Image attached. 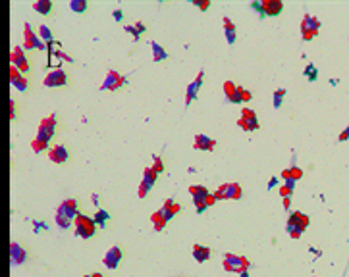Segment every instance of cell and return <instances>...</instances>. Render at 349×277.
Instances as JSON below:
<instances>
[{"label": "cell", "mask_w": 349, "mask_h": 277, "mask_svg": "<svg viewBox=\"0 0 349 277\" xmlns=\"http://www.w3.org/2000/svg\"><path fill=\"white\" fill-rule=\"evenodd\" d=\"M54 131H56V116L50 114L47 118L41 120L39 124V131H37V137L31 140V148L33 152H43L49 148L50 144V138L54 137Z\"/></svg>", "instance_id": "1"}, {"label": "cell", "mask_w": 349, "mask_h": 277, "mask_svg": "<svg viewBox=\"0 0 349 277\" xmlns=\"http://www.w3.org/2000/svg\"><path fill=\"white\" fill-rule=\"evenodd\" d=\"M180 210H182V206L176 204L174 198H168V200L162 204V208H158L154 214L150 216V222H152V226H154V231H162L164 227L168 226V222H170L174 216L180 214Z\"/></svg>", "instance_id": "2"}, {"label": "cell", "mask_w": 349, "mask_h": 277, "mask_svg": "<svg viewBox=\"0 0 349 277\" xmlns=\"http://www.w3.org/2000/svg\"><path fill=\"white\" fill-rule=\"evenodd\" d=\"M189 194L193 196V204H195L199 214H203L207 208H211L212 204L216 202V196L212 192H209V189L203 187V185H191L189 187Z\"/></svg>", "instance_id": "3"}, {"label": "cell", "mask_w": 349, "mask_h": 277, "mask_svg": "<svg viewBox=\"0 0 349 277\" xmlns=\"http://www.w3.org/2000/svg\"><path fill=\"white\" fill-rule=\"evenodd\" d=\"M307 227H309V216L307 214H303V212H291L289 214L286 231L291 239H299L301 235L307 231Z\"/></svg>", "instance_id": "4"}, {"label": "cell", "mask_w": 349, "mask_h": 277, "mask_svg": "<svg viewBox=\"0 0 349 277\" xmlns=\"http://www.w3.org/2000/svg\"><path fill=\"white\" fill-rule=\"evenodd\" d=\"M224 96L228 102H232V104H241V102H249L253 98V94H251L247 88L239 87L236 85L234 81H226L224 83Z\"/></svg>", "instance_id": "5"}, {"label": "cell", "mask_w": 349, "mask_h": 277, "mask_svg": "<svg viewBox=\"0 0 349 277\" xmlns=\"http://www.w3.org/2000/svg\"><path fill=\"white\" fill-rule=\"evenodd\" d=\"M222 264H224V270L226 272H230V274H243V272H247L251 268V262L245 258V256H239V254H232V252H228L224 254V260H222Z\"/></svg>", "instance_id": "6"}, {"label": "cell", "mask_w": 349, "mask_h": 277, "mask_svg": "<svg viewBox=\"0 0 349 277\" xmlns=\"http://www.w3.org/2000/svg\"><path fill=\"white\" fill-rule=\"evenodd\" d=\"M74 227H75V235L81 237V239H91V237L97 233V224H95V220L83 214H79L75 218Z\"/></svg>", "instance_id": "7"}, {"label": "cell", "mask_w": 349, "mask_h": 277, "mask_svg": "<svg viewBox=\"0 0 349 277\" xmlns=\"http://www.w3.org/2000/svg\"><path fill=\"white\" fill-rule=\"evenodd\" d=\"M216 200H239L243 196V189L239 183H224L214 192Z\"/></svg>", "instance_id": "8"}, {"label": "cell", "mask_w": 349, "mask_h": 277, "mask_svg": "<svg viewBox=\"0 0 349 277\" xmlns=\"http://www.w3.org/2000/svg\"><path fill=\"white\" fill-rule=\"evenodd\" d=\"M318 29H320V20L307 14L301 22V37H303V40H312L318 35Z\"/></svg>", "instance_id": "9"}, {"label": "cell", "mask_w": 349, "mask_h": 277, "mask_svg": "<svg viewBox=\"0 0 349 277\" xmlns=\"http://www.w3.org/2000/svg\"><path fill=\"white\" fill-rule=\"evenodd\" d=\"M156 177H158V172L150 166V168H145V172H143V179H141V183H139V198H145L147 194L150 192V189L154 187V183H156Z\"/></svg>", "instance_id": "10"}, {"label": "cell", "mask_w": 349, "mask_h": 277, "mask_svg": "<svg viewBox=\"0 0 349 277\" xmlns=\"http://www.w3.org/2000/svg\"><path fill=\"white\" fill-rule=\"evenodd\" d=\"M237 126L241 127L243 131H257L261 127V124H259L257 114L253 112L251 108H243V112H241L239 120H237Z\"/></svg>", "instance_id": "11"}, {"label": "cell", "mask_w": 349, "mask_h": 277, "mask_svg": "<svg viewBox=\"0 0 349 277\" xmlns=\"http://www.w3.org/2000/svg\"><path fill=\"white\" fill-rule=\"evenodd\" d=\"M24 48H27V50H35V48L43 50V48H47L45 42L39 38V35H35L31 24H25L24 26Z\"/></svg>", "instance_id": "12"}, {"label": "cell", "mask_w": 349, "mask_h": 277, "mask_svg": "<svg viewBox=\"0 0 349 277\" xmlns=\"http://www.w3.org/2000/svg\"><path fill=\"white\" fill-rule=\"evenodd\" d=\"M125 83H127V79L122 74H118L116 70H108V74L104 77V83L100 85V90H118L120 87H124Z\"/></svg>", "instance_id": "13"}, {"label": "cell", "mask_w": 349, "mask_h": 277, "mask_svg": "<svg viewBox=\"0 0 349 277\" xmlns=\"http://www.w3.org/2000/svg\"><path fill=\"white\" fill-rule=\"evenodd\" d=\"M66 83H68V76H66L64 70H52V72H49L47 77H45V87H49V88L64 87Z\"/></svg>", "instance_id": "14"}, {"label": "cell", "mask_w": 349, "mask_h": 277, "mask_svg": "<svg viewBox=\"0 0 349 277\" xmlns=\"http://www.w3.org/2000/svg\"><path fill=\"white\" fill-rule=\"evenodd\" d=\"M10 62H12L14 68H18L22 74H27V72H29V62H27V58H25L24 48H22V46H14L12 48Z\"/></svg>", "instance_id": "15"}, {"label": "cell", "mask_w": 349, "mask_h": 277, "mask_svg": "<svg viewBox=\"0 0 349 277\" xmlns=\"http://www.w3.org/2000/svg\"><path fill=\"white\" fill-rule=\"evenodd\" d=\"M203 77H205V72L201 70L199 74H197V77L187 85V90H186V106H189L191 102L197 98V92H199V88L201 85H203Z\"/></svg>", "instance_id": "16"}, {"label": "cell", "mask_w": 349, "mask_h": 277, "mask_svg": "<svg viewBox=\"0 0 349 277\" xmlns=\"http://www.w3.org/2000/svg\"><path fill=\"white\" fill-rule=\"evenodd\" d=\"M193 148H195V150H203V152H212L214 148H216V140H214V138H211L209 135H203V133H199V135H195Z\"/></svg>", "instance_id": "17"}, {"label": "cell", "mask_w": 349, "mask_h": 277, "mask_svg": "<svg viewBox=\"0 0 349 277\" xmlns=\"http://www.w3.org/2000/svg\"><path fill=\"white\" fill-rule=\"evenodd\" d=\"M120 260H122V248H120V246L108 248V252H106L104 258H102V262H104V266H106L108 270H116V268L120 266Z\"/></svg>", "instance_id": "18"}, {"label": "cell", "mask_w": 349, "mask_h": 277, "mask_svg": "<svg viewBox=\"0 0 349 277\" xmlns=\"http://www.w3.org/2000/svg\"><path fill=\"white\" fill-rule=\"evenodd\" d=\"M284 10V2L282 0H264L262 2V18L270 16V18H276L280 16Z\"/></svg>", "instance_id": "19"}, {"label": "cell", "mask_w": 349, "mask_h": 277, "mask_svg": "<svg viewBox=\"0 0 349 277\" xmlns=\"http://www.w3.org/2000/svg\"><path fill=\"white\" fill-rule=\"evenodd\" d=\"M10 83H12L14 87L18 88L20 92H25L27 87H29V83H27V77H24V74L18 70V68H10Z\"/></svg>", "instance_id": "20"}, {"label": "cell", "mask_w": 349, "mask_h": 277, "mask_svg": "<svg viewBox=\"0 0 349 277\" xmlns=\"http://www.w3.org/2000/svg\"><path fill=\"white\" fill-rule=\"evenodd\" d=\"M49 158L50 162H54V164H64L70 158V152H68V148L64 144H54L49 150Z\"/></svg>", "instance_id": "21"}, {"label": "cell", "mask_w": 349, "mask_h": 277, "mask_svg": "<svg viewBox=\"0 0 349 277\" xmlns=\"http://www.w3.org/2000/svg\"><path fill=\"white\" fill-rule=\"evenodd\" d=\"M56 212H60V214H64L66 218H70V220H75L77 216H79V212H77V202L74 200V198H68V200H64L60 206H58V210Z\"/></svg>", "instance_id": "22"}, {"label": "cell", "mask_w": 349, "mask_h": 277, "mask_svg": "<svg viewBox=\"0 0 349 277\" xmlns=\"http://www.w3.org/2000/svg\"><path fill=\"white\" fill-rule=\"evenodd\" d=\"M25 258H27V254H25L24 248H22L18 242H12V244H10V260H12V264L14 266L24 264Z\"/></svg>", "instance_id": "23"}, {"label": "cell", "mask_w": 349, "mask_h": 277, "mask_svg": "<svg viewBox=\"0 0 349 277\" xmlns=\"http://www.w3.org/2000/svg\"><path fill=\"white\" fill-rule=\"evenodd\" d=\"M222 24H224V35H226L228 44H234V42H236V37H237V29H236V26H234V22H232L230 18H226V16H224Z\"/></svg>", "instance_id": "24"}, {"label": "cell", "mask_w": 349, "mask_h": 277, "mask_svg": "<svg viewBox=\"0 0 349 277\" xmlns=\"http://www.w3.org/2000/svg\"><path fill=\"white\" fill-rule=\"evenodd\" d=\"M193 258L203 264V262H207L209 258H211V248L209 246H203V244H193Z\"/></svg>", "instance_id": "25"}, {"label": "cell", "mask_w": 349, "mask_h": 277, "mask_svg": "<svg viewBox=\"0 0 349 277\" xmlns=\"http://www.w3.org/2000/svg\"><path fill=\"white\" fill-rule=\"evenodd\" d=\"M150 48H152V58H154V62H162L168 58V54L164 50L162 46L156 42V40H150Z\"/></svg>", "instance_id": "26"}, {"label": "cell", "mask_w": 349, "mask_h": 277, "mask_svg": "<svg viewBox=\"0 0 349 277\" xmlns=\"http://www.w3.org/2000/svg\"><path fill=\"white\" fill-rule=\"evenodd\" d=\"M295 179H284V185L280 187V194H282V198H291V194H293V189H295Z\"/></svg>", "instance_id": "27"}, {"label": "cell", "mask_w": 349, "mask_h": 277, "mask_svg": "<svg viewBox=\"0 0 349 277\" xmlns=\"http://www.w3.org/2000/svg\"><path fill=\"white\" fill-rule=\"evenodd\" d=\"M33 10L43 14V16H47L52 10V2L50 0H37V2H33Z\"/></svg>", "instance_id": "28"}, {"label": "cell", "mask_w": 349, "mask_h": 277, "mask_svg": "<svg viewBox=\"0 0 349 277\" xmlns=\"http://www.w3.org/2000/svg\"><path fill=\"white\" fill-rule=\"evenodd\" d=\"M124 29L129 33V35H133V38H135V40H139L141 33L145 31V24H143V22H137V24H133V26H125Z\"/></svg>", "instance_id": "29"}, {"label": "cell", "mask_w": 349, "mask_h": 277, "mask_svg": "<svg viewBox=\"0 0 349 277\" xmlns=\"http://www.w3.org/2000/svg\"><path fill=\"white\" fill-rule=\"evenodd\" d=\"M280 176H282V179H295V181H299L301 177H303V170L293 166V168H289V170H284Z\"/></svg>", "instance_id": "30"}, {"label": "cell", "mask_w": 349, "mask_h": 277, "mask_svg": "<svg viewBox=\"0 0 349 277\" xmlns=\"http://www.w3.org/2000/svg\"><path fill=\"white\" fill-rule=\"evenodd\" d=\"M54 222H56V226L60 227V229H70V226H72V220H70V218H66L64 214H60V212H56V216H54Z\"/></svg>", "instance_id": "31"}, {"label": "cell", "mask_w": 349, "mask_h": 277, "mask_svg": "<svg viewBox=\"0 0 349 277\" xmlns=\"http://www.w3.org/2000/svg\"><path fill=\"white\" fill-rule=\"evenodd\" d=\"M70 10L75 14L85 12V10H87V2H85V0H72V2H70Z\"/></svg>", "instance_id": "32"}, {"label": "cell", "mask_w": 349, "mask_h": 277, "mask_svg": "<svg viewBox=\"0 0 349 277\" xmlns=\"http://www.w3.org/2000/svg\"><path fill=\"white\" fill-rule=\"evenodd\" d=\"M93 220H95L97 226L104 227L106 226V222H108V212H106V210H97V214H95Z\"/></svg>", "instance_id": "33"}, {"label": "cell", "mask_w": 349, "mask_h": 277, "mask_svg": "<svg viewBox=\"0 0 349 277\" xmlns=\"http://www.w3.org/2000/svg\"><path fill=\"white\" fill-rule=\"evenodd\" d=\"M284 96H286V88H278V90H274V108H280V106H282Z\"/></svg>", "instance_id": "34"}, {"label": "cell", "mask_w": 349, "mask_h": 277, "mask_svg": "<svg viewBox=\"0 0 349 277\" xmlns=\"http://www.w3.org/2000/svg\"><path fill=\"white\" fill-rule=\"evenodd\" d=\"M305 76L309 77V81H314V79L318 77V72H316V68H314L312 64H309V66L305 68Z\"/></svg>", "instance_id": "35"}, {"label": "cell", "mask_w": 349, "mask_h": 277, "mask_svg": "<svg viewBox=\"0 0 349 277\" xmlns=\"http://www.w3.org/2000/svg\"><path fill=\"white\" fill-rule=\"evenodd\" d=\"M39 33H41V37L45 38L47 42H50V40H52V33H50V29L47 26H41V27H39Z\"/></svg>", "instance_id": "36"}, {"label": "cell", "mask_w": 349, "mask_h": 277, "mask_svg": "<svg viewBox=\"0 0 349 277\" xmlns=\"http://www.w3.org/2000/svg\"><path fill=\"white\" fill-rule=\"evenodd\" d=\"M152 168H154L158 174H162V172H164V164H162V160H160L158 156H154V166H152Z\"/></svg>", "instance_id": "37"}, {"label": "cell", "mask_w": 349, "mask_h": 277, "mask_svg": "<svg viewBox=\"0 0 349 277\" xmlns=\"http://www.w3.org/2000/svg\"><path fill=\"white\" fill-rule=\"evenodd\" d=\"M347 138H349V126L345 127L343 131H341V135H339V138H337V140H341V142H345Z\"/></svg>", "instance_id": "38"}, {"label": "cell", "mask_w": 349, "mask_h": 277, "mask_svg": "<svg viewBox=\"0 0 349 277\" xmlns=\"http://www.w3.org/2000/svg\"><path fill=\"white\" fill-rule=\"evenodd\" d=\"M193 4H195V6H199L201 10H207V8L211 6V2H209V0H207V2H195V0H193Z\"/></svg>", "instance_id": "39"}, {"label": "cell", "mask_w": 349, "mask_h": 277, "mask_svg": "<svg viewBox=\"0 0 349 277\" xmlns=\"http://www.w3.org/2000/svg\"><path fill=\"white\" fill-rule=\"evenodd\" d=\"M10 118H16V102L14 100H10Z\"/></svg>", "instance_id": "40"}, {"label": "cell", "mask_w": 349, "mask_h": 277, "mask_svg": "<svg viewBox=\"0 0 349 277\" xmlns=\"http://www.w3.org/2000/svg\"><path fill=\"white\" fill-rule=\"evenodd\" d=\"M122 18H124V16H122V10H116V12H114V20H116V22H120Z\"/></svg>", "instance_id": "41"}, {"label": "cell", "mask_w": 349, "mask_h": 277, "mask_svg": "<svg viewBox=\"0 0 349 277\" xmlns=\"http://www.w3.org/2000/svg\"><path fill=\"white\" fill-rule=\"evenodd\" d=\"M83 277H102L100 274H93V276H83Z\"/></svg>", "instance_id": "42"}]
</instances>
